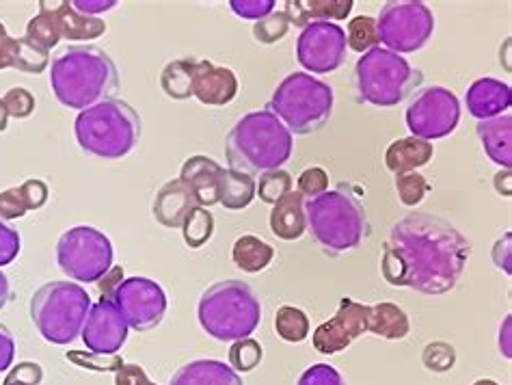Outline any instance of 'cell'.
<instances>
[{"label": "cell", "mask_w": 512, "mask_h": 385, "mask_svg": "<svg viewBox=\"0 0 512 385\" xmlns=\"http://www.w3.org/2000/svg\"><path fill=\"white\" fill-rule=\"evenodd\" d=\"M238 96V78L234 70L221 68L206 59L195 61L193 98L206 106H225Z\"/></svg>", "instance_id": "18"}, {"label": "cell", "mask_w": 512, "mask_h": 385, "mask_svg": "<svg viewBox=\"0 0 512 385\" xmlns=\"http://www.w3.org/2000/svg\"><path fill=\"white\" fill-rule=\"evenodd\" d=\"M44 379V368L37 362H20L9 370L3 385H39Z\"/></svg>", "instance_id": "47"}, {"label": "cell", "mask_w": 512, "mask_h": 385, "mask_svg": "<svg viewBox=\"0 0 512 385\" xmlns=\"http://www.w3.org/2000/svg\"><path fill=\"white\" fill-rule=\"evenodd\" d=\"M199 325L221 342L249 338L262 323V303L255 290L240 280H223L201 292Z\"/></svg>", "instance_id": "6"}, {"label": "cell", "mask_w": 512, "mask_h": 385, "mask_svg": "<svg viewBox=\"0 0 512 385\" xmlns=\"http://www.w3.org/2000/svg\"><path fill=\"white\" fill-rule=\"evenodd\" d=\"M430 184L428 180L417 174V171H411V174H402V176H396V191H398V197L400 202L407 206V208H415L420 206L426 195L430 193Z\"/></svg>", "instance_id": "38"}, {"label": "cell", "mask_w": 512, "mask_h": 385, "mask_svg": "<svg viewBox=\"0 0 512 385\" xmlns=\"http://www.w3.org/2000/svg\"><path fill=\"white\" fill-rule=\"evenodd\" d=\"M372 331V305H363L344 297L340 308L312 336L314 349L322 355H335L348 349L357 338Z\"/></svg>", "instance_id": "16"}, {"label": "cell", "mask_w": 512, "mask_h": 385, "mask_svg": "<svg viewBox=\"0 0 512 385\" xmlns=\"http://www.w3.org/2000/svg\"><path fill=\"white\" fill-rule=\"evenodd\" d=\"M465 104L469 115H474L478 122L500 117L508 113L512 106L510 85L497 81V78H478V81L467 89Z\"/></svg>", "instance_id": "20"}, {"label": "cell", "mask_w": 512, "mask_h": 385, "mask_svg": "<svg viewBox=\"0 0 512 385\" xmlns=\"http://www.w3.org/2000/svg\"><path fill=\"white\" fill-rule=\"evenodd\" d=\"M288 31H290V18L286 11H273L271 16L262 18L253 26V35L260 44H277L286 37Z\"/></svg>", "instance_id": "39"}, {"label": "cell", "mask_w": 512, "mask_h": 385, "mask_svg": "<svg viewBox=\"0 0 512 385\" xmlns=\"http://www.w3.org/2000/svg\"><path fill=\"white\" fill-rule=\"evenodd\" d=\"M91 310L89 292L76 282H48L31 297V321L44 340L72 344L83 334Z\"/></svg>", "instance_id": "9"}, {"label": "cell", "mask_w": 512, "mask_h": 385, "mask_svg": "<svg viewBox=\"0 0 512 385\" xmlns=\"http://www.w3.org/2000/svg\"><path fill=\"white\" fill-rule=\"evenodd\" d=\"M195 208H199L195 195L180 178H175L169 180L165 187L156 193L152 212L160 225H165L169 230H180L184 219L191 215Z\"/></svg>", "instance_id": "21"}, {"label": "cell", "mask_w": 512, "mask_h": 385, "mask_svg": "<svg viewBox=\"0 0 512 385\" xmlns=\"http://www.w3.org/2000/svg\"><path fill=\"white\" fill-rule=\"evenodd\" d=\"M255 189H258V182L253 180V176L236 169H223L219 204L227 210L247 208L255 199Z\"/></svg>", "instance_id": "30"}, {"label": "cell", "mask_w": 512, "mask_h": 385, "mask_svg": "<svg viewBox=\"0 0 512 385\" xmlns=\"http://www.w3.org/2000/svg\"><path fill=\"white\" fill-rule=\"evenodd\" d=\"M7 126H9V113H7V109H5L3 98H0V132H5Z\"/></svg>", "instance_id": "54"}, {"label": "cell", "mask_w": 512, "mask_h": 385, "mask_svg": "<svg viewBox=\"0 0 512 385\" xmlns=\"http://www.w3.org/2000/svg\"><path fill=\"white\" fill-rule=\"evenodd\" d=\"M195 61L197 59L193 57H186V59H175L165 65L163 74H160V87H163L167 98L171 100L193 98Z\"/></svg>", "instance_id": "32"}, {"label": "cell", "mask_w": 512, "mask_h": 385, "mask_svg": "<svg viewBox=\"0 0 512 385\" xmlns=\"http://www.w3.org/2000/svg\"><path fill=\"white\" fill-rule=\"evenodd\" d=\"M74 135L83 152L104 161H119L139 145L143 119L128 102L109 98L78 113Z\"/></svg>", "instance_id": "5"}, {"label": "cell", "mask_w": 512, "mask_h": 385, "mask_svg": "<svg viewBox=\"0 0 512 385\" xmlns=\"http://www.w3.org/2000/svg\"><path fill=\"white\" fill-rule=\"evenodd\" d=\"M411 323L409 316L396 303H376L372 305V331L370 334L385 340H404L409 336Z\"/></svg>", "instance_id": "31"}, {"label": "cell", "mask_w": 512, "mask_h": 385, "mask_svg": "<svg viewBox=\"0 0 512 385\" xmlns=\"http://www.w3.org/2000/svg\"><path fill=\"white\" fill-rule=\"evenodd\" d=\"M404 119L411 137L424 141L443 139L452 135L461 122V102L446 87H428L415 96Z\"/></svg>", "instance_id": "13"}, {"label": "cell", "mask_w": 512, "mask_h": 385, "mask_svg": "<svg viewBox=\"0 0 512 385\" xmlns=\"http://www.w3.org/2000/svg\"><path fill=\"white\" fill-rule=\"evenodd\" d=\"M299 385H346V381L331 364H314L301 375Z\"/></svg>", "instance_id": "45"}, {"label": "cell", "mask_w": 512, "mask_h": 385, "mask_svg": "<svg viewBox=\"0 0 512 385\" xmlns=\"http://www.w3.org/2000/svg\"><path fill=\"white\" fill-rule=\"evenodd\" d=\"M275 0H229V9H232L242 20H255L271 16L275 11Z\"/></svg>", "instance_id": "43"}, {"label": "cell", "mask_w": 512, "mask_h": 385, "mask_svg": "<svg viewBox=\"0 0 512 385\" xmlns=\"http://www.w3.org/2000/svg\"><path fill=\"white\" fill-rule=\"evenodd\" d=\"M353 0H288L286 13L290 24L305 26L316 22H340L353 11Z\"/></svg>", "instance_id": "23"}, {"label": "cell", "mask_w": 512, "mask_h": 385, "mask_svg": "<svg viewBox=\"0 0 512 385\" xmlns=\"http://www.w3.org/2000/svg\"><path fill=\"white\" fill-rule=\"evenodd\" d=\"M169 385H245L232 366L219 360H195L178 368Z\"/></svg>", "instance_id": "26"}, {"label": "cell", "mask_w": 512, "mask_h": 385, "mask_svg": "<svg viewBox=\"0 0 512 385\" xmlns=\"http://www.w3.org/2000/svg\"><path fill=\"white\" fill-rule=\"evenodd\" d=\"M13 357H16V340H13L9 327L0 323V373L11 368Z\"/></svg>", "instance_id": "49"}, {"label": "cell", "mask_w": 512, "mask_h": 385, "mask_svg": "<svg viewBox=\"0 0 512 385\" xmlns=\"http://www.w3.org/2000/svg\"><path fill=\"white\" fill-rule=\"evenodd\" d=\"M124 282V269L121 267H113L109 273H106L102 280L98 282L100 286V295L104 299H113V292L117 290V286Z\"/></svg>", "instance_id": "51"}, {"label": "cell", "mask_w": 512, "mask_h": 385, "mask_svg": "<svg viewBox=\"0 0 512 385\" xmlns=\"http://www.w3.org/2000/svg\"><path fill=\"white\" fill-rule=\"evenodd\" d=\"M424 83V74L396 52L376 46L355 65V91L359 102L376 109H392L411 98Z\"/></svg>", "instance_id": "7"}, {"label": "cell", "mask_w": 512, "mask_h": 385, "mask_svg": "<svg viewBox=\"0 0 512 385\" xmlns=\"http://www.w3.org/2000/svg\"><path fill=\"white\" fill-rule=\"evenodd\" d=\"M433 156H435L433 143L417 137H407L389 145L385 152V165L392 174L402 176L428 165L433 161Z\"/></svg>", "instance_id": "27"}, {"label": "cell", "mask_w": 512, "mask_h": 385, "mask_svg": "<svg viewBox=\"0 0 512 385\" xmlns=\"http://www.w3.org/2000/svg\"><path fill=\"white\" fill-rule=\"evenodd\" d=\"M307 232L329 256L357 249L370 234L368 212L359 199L344 189L325 191L305 199Z\"/></svg>", "instance_id": "4"}, {"label": "cell", "mask_w": 512, "mask_h": 385, "mask_svg": "<svg viewBox=\"0 0 512 385\" xmlns=\"http://www.w3.org/2000/svg\"><path fill=\"white\" fill-rule=\"evenodd\" d=\"M72 7L85 16H93V13L111 11L117 7L115 0H72Z\"/></svg>", "instance_id": "50"}, {"label": "cell", "mask_w": 512, "mask_h": 385, "mask_svg": "<svg viewBox=\"0 0 512 385\" xmlns=\"http://www.w3.org/2000/svg\"><path fill=\"white\" fill-rule=\"evenodd\" d=\"M329 191V174L322 167H309L299 176V193L307 199Z\"/></svg>", "instance_id": "44"}, {"label": "cell", "mask_w": 512, "mask_h": 385, "mask_svg": "<svg viewBox=\"0 0 512 385\" xmlns=\"http://www.w3.org/2000/svg\"><path fill=\"white\" fill-rule=\"evenodd\" d=\"M510 318H506V323H504V347H502V351H504V357H508L510 360Z\"/></svg>", "instance_id": "53"}, {"label": "cell", "mask_w": 512, "mask_h": 385, "mask_svg": "<svg viewBox=\"0 0 512 385\" xmlns=\"http://www.w3.org/2000/svg\"><path fill=\"white\" fill-rule=\"evenodd\" d=\"M273 258H275V249L253 234L240 236L232 247V260L236 267L251 275L268 269V264L273 262Z\"/></svg>", "instance_id": "29"}, {"label": "cell", "mask_w": 512, "mask_h": 385, "mask_svg": "<svg viewBox=\"0 0 512 385\" xmlns=\"http://www.w3.org/2000/svg\"><path fill=\"white\" fill-rule=\"evenodd\" d=\"M182 238L191 249L204 247L214 234V217L208 208H195L182 223Z\"/></svg>", "instance_id": "34"}, {"label": "cell", "mask_w": 512, "mask_h": 385, "mask_svg": "<svg viewBox=\"0 0 512 385\" xmlns=\"http://www.w3.org/2000/svg\"><path fill=\"white\" fill-rule=\"evenodd\" d=\"M474 385H500V383L493 381V379H478Z\"/></svg>", "instance_id": "55"}, {"label": "cell", "mask_w": 512, "mask_h": 385, "mask_svg": "<svg viewBox=\"0 0 512 385\" xmlns=\"http://www.w3.org/2000/svg\"><path fill=\"white\" fill-rule=\"evenodd\" d=\"M20 249H22L20 232L0 221V269L16 260L20 256Z\"/></svg>", "instance_id": "46"}, {"label": "cell", "mask_w": 512, "mask_h": 385, "mask_svg": "<svg viewBox=\"0 0 512 385\" xmlns=\"http://www.w3.org/2000/svg\"><path fill=\"white\" fill-rule=\"evenodd\" d=\"M3 102H5V109H7L9 117H16V119L31 117L35 111V98L31 91L24 87L9 89L3 96Z\"/></svg>", "instance_id": "42"}, {"label": "cell", "mask_w": 512, "mask_h": 385, "mask_svg": "<svg viewBox=\"0 0 512 385\" xmlns=\"http://www.w3.org/2000/svg\"><path fill=\"white\" fill-rule=\"evenodd\" d=\"M128 331L130 325L117 308V303L102 297L96 305H91L80 338H83L85 347L91 353L117 355V351H121L128 340Z\"/></svg>", "instance_id": "17"}, {"label": "cell", "mask_w": 512, "mask_h": 385, "mask_svg": "<svg viewBox=\"0 0 512 385\" xmlns=\"http://www.w3.org/2000/svg\"><path fill=\"white\" fill-rule=\"evenodd\" d=\"M346 33V46L350 50L359 52V55H366L368 50L376 48L379 39V29H376V20L370 16H359L348 22Z\"/></svg>", "instance_id": "35"}, {"label": "cell", "mask_w": 512, "mask_h": 385, "mask_svg": "<svg viewBox=\"0 0 512 385\" xmlns=\"http://www.w3.org/2000/svg\"><path fill=\"white\" fill-rule=\"evenodd\" d=\"M478 139L482 143V150L495 165L504 169L512 167V117L504 113L500 117L484 119L476 126Z\"/></svg>", "instance_id": "25"}, {"label": "cell", "mask_w": 512, "mask_h": 385, "mask_svg": "<svg viewBox=\"0 0 512 385\" xmlns=\"http://www.w3.org/2000/svg\"><path fill=\"white\" fill-rule=\"evenodd\" d=\"M422 362L433 373H448L456 364V351L448 342H430L422 353Z\"/></svg>", "instance_id": "41"}, {"label": "cell", "mask_w": 512, "mask_h": 385, "mask_svg": "<svg viewBox=\"0 0 512 385\" xmlns=\"http://www.w3.org/2000/svg\"><path fill=\"white\" fill-rule=\"evenodd\" d=\"M221 176H223V167L208 156H191L182 165V171H180V180L188 189H191L201 208H210L214 204H219Z\"/></svg>", "instance_id": "19"}, {"label": "cell", "mask_w": 512, "mask_h": 385, "mask_svg": "<svg viewBox=\"0 0 512 385\" xmlns=\"http://www.w3.org/2000/svg\"><path fill=\"white\" fill-rule=\"evenodd\" d=\"M104 20L96 16H85L72 7V3H55L50 5L46 0L39 3V13L31 22L26 24V39L39 50L50 52L61 39H70V42H89V39H98L106 33Z\"/></svg>", "instance_id": "11"}, {"label": "cell", "mask_w": 512, "mask_h": 385, "mask_svg": "<svg viewBox=\"0 0 512 385\" xmlns=\"http://www.w3.org/2000/svg\"><path fill=\"white\" fill-rule=\"evenodd\" d=\"M264 357V349L258 340L245 338L236 340L229 349V366H232L236 373H251L253 368H258Z\"/></svg>", "instance_id": "37"}, {"label": "cell", "mask_w": 512, "mask_h": 385, "mask_svg": "<svg viewBox=\"0 0 512 385\" xmlns=\"http://www.w3.org/2000/svg\"><path fill=\"white\" fill-rule=\"evenodd\" d=\"M113 243L91 225H76L61 234L57 243L59 269L74 282L98 284L113 269Z\"/></svg>", "instance_id": "10"}, {"label": "cell", "mask_w": 512, "mask_h": 385, "mask_svg": "<svg viewBox=\"0 0 512 385\" xmlns=\"http://www.w3.org/2000/svg\"><path fill=\"white\" fill-rule=\"evenodd\" d=\"M376 29L387 50L396 55H409L430 42L435 33V16L420 0H392L383 5Z\"/></svg>", "instance_id": "12"}, {"label": "cell", "mask_w": 512, "mask_h": 385, "mask_svg": "<svg viewBox=\"0 0 512 385\" xmlns=\"http://www.w3.org/2000/svg\"><path fill=\"white\" fill-rule=\"evenodd\" d=\"M271 230L281 241H299L307 232L305 197L299 191H290L273 206Z\"/></svg>", "instance_id": "28"}, {"label": "cell", "mask_w": 512, "mask_h": 385, "mask_svg": "<svg viewBox=\"0 0 512 385\" xmlns=\"http://www.w3.org/2000/svg\"><path fill=\"white\" fill-rule=\"evenodd\" d=\"M346 33L335 22H316L301 31L296 42V59L307 72L331 74L346 61Z\"/></svg>", "instance_id": "15"}, {"label": "cell", "mask_w": 512, "mask_h": 385, "mask_svg": "<svg viewBox=\"0 0 512 385\" xmlns=\"http://www.w3.org/2000/svg\"><path fill=\"white\" fill-rule=\"evenodd\" d=\"M469 258L471 243L450 221L413 212L389 230L381 273L394 288L446 295L461 280Z\"/></svg>", "instance_id": "1"}, {"label": "cell", "mask_w": 512, "mask_h": 385, "mask_svg": "<svg viewBox=\"0 0 512 385\" xmlns=\"http://www.w3.org/2000/svg\"><path fill=\"white\" fill-rule=\"evenodd\" d=\"M52 94L65 109L85 111L113 98L119 89V70L98 46H67L50 65Z\"/></svg>", "instance_id": "2"}, {"label": "cell", "mask_w": 512, "mask_h": 385, "mask_svg": "<svg viewBox=\"0 0 512 385\" xmlns=\"http://www.w3.org/2000/svg\"><path fill=\"white\" fill-rule=\"evenodd\" d=\"M48 184L44 180L31 178L20 187H11L0 193V221L22 219L33 210H39L48 202Z\"/></svg>", "instance_id": "24"}, {"label": "cell", "mask_w": 512, "mask_h": 385, "mask_svg": "<svg viewBox=\"0 0 512 385\" xmlns=\"http://www.w3.org/2000/svg\"><path fill=\"white\" fill-rule=\"evenodd\" d=\"M333 102L331 85L312 74L294 72L277 85L266 109L290 130V135H312L327 126Z\"/></svg>", "instance_id": "8"}, {"label": "cell", "mask_w": 512, "mask_h": 385, "mask_svg": "<svg viewBox=\"0 0 512 385\" xmlns=\"http://www.w3.org/2000/svg\"><path fill=\"white\" fill-rule=\"evenodd\" d=\"M292 176L286 169H273L260 174L258 189H255V197H260L264 204L275 206L279 199H284L292 191Z\"/></svg>", "instance_id": "36"}, {"label": "cell", "mask_w": 512, "mask_h": 385, "mask_svg": "<svg viewBox=\"0 0 512 385\" xmlns=\"http://www.w3.org/2000/svg\"><path fill=\"white\" fill-rule=\"evenodd\" d=\"M65 357L76 366L85 370H96V373H115L126 362L119 355H98L87 351H67Z\"/></svg>", "instance_id": "40"}, {"label": "cell", "mask_w": 512, "mask_h": 385, "mask_svg": "<svg viewBox=\"0 0 512 385\" xmlns=\"http://www.w3.org/2000/svg\"><path fill=\"white\" fill-rule=\"evenodd\" d=\"M275 331L281 340L299 344L309 336V318L303 310L284 305L275 314Z\"/></svg>", "instance_id": "33"}, {"label": "cell", "mask_w": 512, "mask_h": 385, "mask_svg": "<svg viewBox=\"0 0 512 385\" xmlns=\"http://www.w3.org/2000/svg\"><path fill=\"white\" fill-rule=\"evenodd\" d=\"M113 301L130 329L145 334L156 329L167 314V295L150 277H128L113 292Z\"/></svg>", "instance_id": "14"}, {"label": "cell", "mask_w": 512, "mask_h": 385, "mask_svg": "<svg viewBox=\"0 0 512 385\" xmlns=\"http://www.w3.org/2000/svg\"><path fill=\"white\" fill-rule=\"evenodd\" d=\"M11 297H13V290L9 284V277L0 271V310H3L5 305L11 301Z\"/></svg>", "instance_id": "52"}, {"label": "cell", "mask_w": 512, "mask_h": 385, "mask_svg": "<svg viewBox=\"0 0 512 385\" xmlns=\"http://www.w3.org/2000/svg\"><path fill=\"white\" fill-rule=\"evenodd\" d=\"M292 152L294 137L268 109L240 117L225 141L229 169L249 176L281 169L292 158Z\"/></svg>", "instance_id": "3"}, {"label": "cell", "mask_w": 512, "mask_h": 385, "mask_svg": "<svg viewBox=\"0 0 512 385\" xmlns=\"http://www.w3.org/2000/svg\"><path fill=\"white\" fill-rule=\"evenodd\" d=\"M50 63V52L39 50L26 37H11L0 22V70H20L24 74H42Z\"/></svg>", "instance_id": "22"}, {"label": "cell", "mask_w": 512, "mask_h": 385, "mask_svg": "<svg viewBox=\"0 0 512 385\" xmlns=\"http://www.w3.org/2000/svg\"><path fill=\"white\" fill-rule=\"evenodd\" d=\"M115 385H156L145 375L143 366L137 364H124L115 370Z\"/></svg>", "instance_id": "48"}]
</instances>
